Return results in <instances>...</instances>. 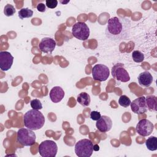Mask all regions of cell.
<instances>
[{
  "mask_svg": "<svg viewBox=\"0 0 157 157\" xmlns=\"http://www.w3.org/2000/svg\"><path fill=\"white\" fill-rule=\"evenodd\" d=\"M75 152L78 157L91 156L93 152V142L88 139L78 140L75 145Z\"/></svg>",
  "mask_w": 157,
  "mask_h": 157,
  "instance_id": "obj_3",
  "label": "cell"
},
{
  "mask_svg": "<svg viewBox=\"0 0 157 157\" xmlns=\"http://www.w3.org/2000/svg\"><path fill=\"white\" fill-rule=\"evenodd\" d=\"M31 107L35 110H40L42 109V105L39 99H34L30 102Z\"/></svg>",
  "mask_w": 157,
  "mask_h": 157,
  "instance_id": "obj_23",
  "label": "cell"
},
{
  "mask_svg": "<svg viewBox=\"0 0 157 157\" xmlns=\"http://www.w3.org/2000/svg\"><path fill=\"white\" fill-rule=\"evenodd\" d=\"M38 151L42 157H55L57 153L58 147L55 142L46 140L40 144Z\"/></svg>",
  "mask_w": 157,
  "mask_h": 157,
  "instance_id": "obj_5",
  "label": "cell"
},
{
  "mask_svg": "<svg viewBox=\"0 0 157 157\" xmlns=\"http://www.w3.org/2000/svg\"><path fill=\"white\" fill-rule=\"evenodd\" d=\"M131 110L136 114H142L147 111L145 97L141 96L136 98L131 102Z\"/></svg>",
  "mask_w": 157,
  "mask_h": 157,
  "instance_id": "obj_10",
  "label": "cell"
},
{
  "mask_svg": "<svg viewBox=\"0 0 157 157\" xmlns=\"http://www.w3.org/2000/svg\"><path fill=\"white\" fill-rule=\"evenodd\" d=\"M13 62V56L7 51L0 52V69L2 71L9 70Z\"/></svg>",
  "mask_w": 157,
  "mask_h": 157,
  "instance_id": "obj_11",
  "label": "cell"
},
{
  "mask_svg": "<svg viewBox=\"0 0 157 157\" xmlns=\"http://www.w3.org/2000/svg\"><path fill=\"white\" fill-rule=\"evenodd\" d=\"M36 138V134L28 128H20L17 131V142L23 146L33 145Z\"/></svg>",
  "mask_w": 157,
  "mask_h": 157,
  "instance_id": "obj_4",
  "label": "cell"
},
{
  "mask_svg": "<svg viewBox=\"0 0 157 157\" xmlns=\"http://www.w3.org/2000/svg\"><path fill=\"white\" fill-rule=\"evenodd\" d=\"M147 148L150 151H155L157 149V138L155 136L148 137L145 142Z\"/></svg>",
  "mask_w": 157,
  "mask_h": 157,
  "instance_id": "obj_18",
  "label": "cell"
},
{
  "mask_svg": "<svg viewBox=\"0 0 157 157\" xmlns=\"http://www.w3.org/2000/svg\"><path fill=\"white\" fill-rule=\"evenodd\" d=\"M23 122L26 128L33 131L38 130L44 125L45 117L39 110L33 109L25 113Z\"/></svg>",
  "mask_w": 157,
  "mask_h": 157,
  "instance_id": "obj_2",
  "label": "cell"
},
{
  "mask_svg": "<svg viewBox=\"0 0 157 157\" xmlns=\"http://www.w3.org/2000/svg\"><path fill=\"white\" fill-rule=\"evenodd\" d=\"M49 96L51 101L53 102L58 103L64 98V91L61 87L56 86L52 88L50 91Z\"/></svg>",
  "mask_w": 157,
  "mask_h": 157,
  "instance_id": "obj_14",
  "label": "cell"
},
{
  "mask_svg": "<svg viewBox=\"0 0 157 157\" xmlns=\"http://www.w3.org/2000/svg\"><path fill=\"white\" fill-rule=\"evenodd\" d=\"M46 5H45L44 3H39L37 5V10L39 11V12H44L46 10V7H45Z\"/></svg>",
  "mask_w": 157,
  "mask_h": 157,
  "instance_id": "obj_26",
  "label": "cell"
},
{
  "mask_svg": "<svg viewBox=\"0 0 157 157\" xmlns=\"http://www.w3.org/2000/svg\"><path fill=\"white\" fill-rule=\"evenodd\" d=\"M137 80L140 86L144 87H148L151 85L153 82V77L149 72L145 71L141 72L139 75Z\"/></svg>",
  "mask_w": 157,
  "mask_h": 157,
  "instance_id": "obj_15",
  "label": "cell"
},
{
  "mask_svg": "<svg viewBox=\"0 0 157 157\" xmlns=\"http://www.w3.org/2000/svg\"><path fill=\"white\" fill-rule=\"evenodd\" d=\"M99 150V147L98 145H93V150L94 151H98Z\"/></svg>",
  "mask_w": 157,
  "mask_h": 157,
  "instance_id": "obj_27",
  "label": "cell"
},
{
  "mask_svg": "<svg viewBox=\"0 0 157 157\" xmlns=\"http://www.w3.org/2000/svg\"><path fill=\"white\" fill-rule=\"evenodd\" d=\"M69 2V1H66V2H63V1H60V2L61 3V4H67V3H68Z\"/></svg>",
  "mask_w": 157,
  "mask_h": 157,
  "instance_id": "obj_28",
  "label": "cell"
},
{
  "mask_svg": "<svg viewBox=\"0 0 157 157\" xmlns=\"http://www.w3.org/2000/svg\"><path fill=\"white\" fill-rule=\"evenodd\" d=\"M147 107L150 111H156V97L154 95L148 96L145 98Z\"/></svg>",
  "mask_w": 157,
  "mask_h": 157,
  "instance_id": "obj_17",
  "label": "cell"
},
{
  "mask_svg": "<svg viewBox=\"0 0 157 157\" xmlns=\"http://www.w3.org/2000/svg\"><path fill=\"white\" fill-rule=\"evenodd\" d=\"M77 101L82 105L84 107L88 106L90 105L91 99L90 95L85 93V92H82L80 93L77 98Z\"/></svg>",
  "mask_w": 157,
  "mask_h": 157,
  "instance_id": "obj_16",
  "label": "cell"
},
{
  "mask_svg": "<svg viewBox=\"0 0 157 157\" xmlns=\"http://www.w3.org/2000/svg\"><path fill=\"white\" fill-rule=\"evenodd\" d=\"M72 34L79 40H86L90 36V29L85 23L79 21L72 26Z\"/></svg>",
  "mask_w": 157,
  "mask_h": 157,
  "instance_id": "obj_6",
  "label": "cell"
},
{
  "mask_svg": "<svg viewBox=\"0 0 157 157\" xmlns=\"http://www.w3.org/2000/svg\"><path fill=\"white\" fill-rule=\"evenodd\" d=\"M33 15V11L26 7V8H22L18 11V17L20 19H24L31 17Z\"/></svg>",
  "mask_w": 157,
  "mask_h": 157,
  "instance_id": "obj_19",
  "label": "cell"
},
{
  "mask_svg": "<svg viewBox=\"0 0 157 157\" xmlns=\"http://www.w3.org/2000/svg\"><path fill=\"white\" fill-rule=\"evenodd\" d=\"M131 21L126 17H113L107 21L105 34L107 39L113 42L125 40L130 36Z\"/></svg>",
  "mask_w": 157,
  "mask_h": 157,
  "instance_id": "obj_1",
  "label": "cell"
},
{
  "mask_svg": "<svg viewBox=\"0 0 157 157\" xmlns=\"http://www.w3.org/2000/svg\"><path fill=\"white\" fill-rule=\"evenodd\" d=\"M15 13V7L10 4H7L4 8V13L7 17H10L14 15Z\"/></svg>",
  "mask_w": 157,
  "mask_h": 157,
  "instance_id": "obj_22",
  "label": "cell"
},
{
  "mask_svg": "<svg viewBox=\"0 0 157 157\" xmlns=\"http://www.w3.org/2000/svg\"><path fill=\"white\" fill-rule=\"evenodd\" d=\"M93 78L94 80L104 82L107 80L110 75L109 67L102 64H98L93 66L91 70Z\"/></svg>",
  "mask_w": 157,
  "mask_h": 157,
  "instance_id": "obj_7",
  "label": "cell"
},
{
  "mask_svg": "<svg viewBox=\"0 0 157 157\" xmlns=\"http://www.w3.org/2000/svg\"><path fill=\"white\" fill-rule=\"evenodd\" d=\"M132 58L134 62L141 63L144 60V55L139 50H135L132 53Z\"/></svg>",
  "mask_w": 157,
  "mask_h": 157,
  "instance_id": "obj_20",
  "label": "cell"
},
{
  "mask_svg": "<svg viewBox=\"0 0 157 157\" xmlns=\"http://www.w3.org/2000/svg\"><path fill=\"white\" fill-rule=\"evenodd\" d=\"M45 5L50 9H54L58 5V1L56 0H46Z\"/></svg>",
  "mask_w": 157,
  "mask_h": 157,
  "instance_id": "obj_24",
  "label": "cell"
},
{
  "mask_svg": "<svg viewBox=\"0 0 157 157\" xmlns=\"http://www.w3.org/2000/svg\"><path fill=\"white\" fill-rule=\"evenodd\" d=\"M56 47V42L50 37H44L42 39L39 44V48L41 52L45 53H51Z\"/></svg>",
  "mask_w": 157,
  "mask_h": 157,
  "instance_id": "obj_13",
  "label": "cell"
},
{
  "mask_svg": "<svg viewBox=\"0 0 157 157\" xmlns=\"http://www.w3.org/2000/svg\"><path fill=\"white\" fill-rule=\"evenodd\" d=\"M131 102V99L126 95H121L118 99L119 104L123 107H128L130 105Z\"/></svg>",
  "mask_w": 157,
  "mask_h": 157,
  "instance_id": "obj_21",
  "label": "cell"
},
{
  "mask_svg": "<svg viewBox=\"0 0 157 157\" xmlns=\"http://www.w3.org/2000/svg\"><path fill=\"white\" fill-rule=\"evenodd\" d=\"M96 126L99 131L106 132L111 129L112 127V121L110 117L106 115H102L96 121Z\"/></svg>",
  "mask_w": 157,
  "mask_h": 157,
  "instance_id": "obj_12",
  "label": "cell"
},
{
  "mask_svg": "<svg viewBox=\"0 0 157 157\" xmlns=\"http://www.w3.org/2000/svg\"><path fill=\"white\" fill-rule=\"evenodd\" d=\"M154 129L153 124L147 119H142L137 124L136 132L140 136L145 137L150 135Z\"/></svg>",
  "mask_w": 157,
  "mask_h": 157,
  "instance_id": "obj_9",
  "label": "cell"
},
{
  "mask_svg": "<svg viewBox=\"0 0 157 157\" xmlns=\"http://www.w3.org/2000/svg\"><path fill=\"white\" fill-rule=\"evenodd\" d=\"M101 113L98 111H91L90 113V118L91 120L97 121L101 117Z\"/></svg>",
  "mask_w": 157,
  "mask_h": 157,
  "instance_id": "obj_25",
  "label": "cell"
},
{
  "mask_svg": "<svg viewBox=\"0 0 157 157\" xmlns=\"http://www.w3.org/2000/svg\"><path fill=\"white\" fill-rule=\"evenodd\" d=\"M111 72L113 78L118 82H127L130 80L129 75L122 63L115 64L112 67Z\"/></svg>",
  "mask_w": 157,
  "mask_h": 157,
  "instance_id": "obj_8",
  "label": "cell"
}]
</instances>
